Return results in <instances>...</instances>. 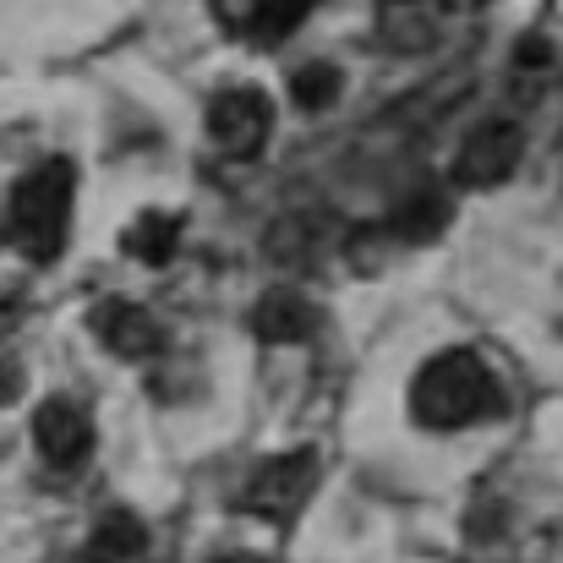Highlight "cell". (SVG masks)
Wrapping results in <instances>:
<instances>
[{
    "label": "cell",
    "instance_id": "obj_15",
    "mask_svg": "<svg viewBox=\"0 0 563 563\" xmlns=\"http://www.w3.org/2000/svg\"><path fill=\"white\" fill-rule=\"evenodd\" d=\"M16 394H22V362L0 345V405H11Z\"/></svg>",
    "mask_w": 563,
    "mask_h": 563
},
{
    "label": "cell",
    "instance_id": "obj_12",
    "mask_svg": "<svg viewBox=\"0 0 563 563\" xmlns=\"http://www.w3.org/2000/svg\"><path fill=\"white\" fill-rule=\"evenodd\" d=\"M121 246H126V257H137V263H148V268H165V263L176 257V246H181V219L165 213V208H148V213H137V224L121 235Z\"/></svg>",
    "mask_w": 563,
    "mask_h": 563
},
{
    "label": "cell",
    "instance_id": "obj_16",
    "mask_svg": "<svg viewBox=\"0 0 563 563\" xmlns=\"http://www.w3.org/2000/svg\"><path fill=\"white\" fill-rule=\"evenodd\" d=\"M219 563H268V559H263V553H246V548H241V553H224Z\"/></svg>",
    "mask_w": 563,
    "mask_h": 563
},
{
    "label": "cell",
    "instance_id": "obj_7",
    "mask_svg": "<svg viewBox=\"0 0 563 563\" xmlns=\"http://www.w3.org/2000/svg\"><path fill=\"white\" fill-rule=\"evenodd\" d=\"M93 334H99V345H104L110 356H121V362H148V356L165 345L159 323H154L137 301H104V307L93 312Z\"/></svg>",
    "mask_w": 563,
    "mask_h": 563
},
{
    "label": "cell",
    "instance_id": "obj_14",
    "mask_svg": "<svg viewBox=\"0 0 563 563\" xmlns=\"http://www.w3.org/2000/svg\"><path fill=\"white\" fill-rule=\"evenodd\" d=\"M93 548H99V553H110L115 563H126V559H137V553L148 548V531H143V520H137V515L110 509V515L99 520V531H93Z\"/></svg>",
    "mask_w": 563,
    "mask_h": 563
},
{
    "label": "cell",
    "instance_id": "obj_3",
    "mask_svg": "<svg viewBox=\"0 0 563 563\" xmlns=\"http://www.w3.org/2000/svg\"><path fill=\"white\" fill-rule=\"evenodd\" d=\"M312 482H318V454H307V449L274 454V460H263V465L246 476L241 509L257 515V520H268V526H290V520L301 515Z\"/></svg>",
    "mask_w": 563,
    "mask_h": 563
},
{
    "label": "cell",
    "instance_id": "obj_4",
    "mask_svg": "<svg viewBox=\"0 0 563 563\" xmlns=\"http://www.w3.org/2000/svg\"><path fill=\"white\" fill-rule=\"evenodd\" d=\"M268 132H274V104H268L263 88H224V93H213V104H208V143L224 159L263 154Z\"/></svg>",
    "mask_w": 563,
    "mask_h": 563
},
{
    "label": "cell",
    "instance_id": "obj_8",
    "mask_svg": "<svg viewBox=\"0 0 563 563\" xmlns=\"http://www.w3.org/2000/svg\"><path fill=\"white\" fill-rule=\"evenodd\" d=\"M33 443H38V454H44L49 465L71 471V465L88 460V449H93V427H88V416H82L77 405L49 399V405H38V416H33Z\"/></svg>",
    "mask_w": 563,
    "mask_h": 563
},
{
    "label": "cell",
    "instance_id": "obj_10",
    "mask_svg": "<svg viewBox=\"0 0 563 563\" xmlns=\"http://www.w3.org/2000/svg\"><path fill=\"white\" fill-rule=\"evenodd\" d=\"M252 334L268 340V345H301L318 334V307L290 296V290H268L252 312Z\"/></svg>",
    "mask_w": 563,
    "mask_h": 563
},
{
    "label": "cell",
    "instance_id": "obj_17",
    "mask_svg": "<svg viewBox=\"0 0 563 563\" xmlns=\"http://www.w3.org/2000/svg\"><path fill=\"white\" fill-rule=\"evenodd\" d=\"M71 563H115V559H110V553H99V548H88L82 559H71Z\"/></svg>",
    "mask_w": 563,
    "mask_h": 563
},
{
    "label": "cell",
    "instance_id": "obj_5",
    "mask_svg": "<svg viewBox=\"0 0 563 563\" xmlns=\"http://www.w3.org/2000/svg\"><path fill=\"white\" fill-rule=\"evenodd\" d=\"M520 154H526V132H520V121H482L465 143H460V154H454V181L460 187H504L515 170H520Z\"/></svg>",
    "mask_w": 563,
    "mask_h": 563
},
{
    "label": "cell",
    "instance_id": "obj_1",
    "mask_svg": "<svg viewBox=\"0 0 563 563\" xmlns=\"http://www.w3.org/2000/svg\"><path fill=\"white\" fill-rule=\"evenodd\" d=\"M498 405H504L498 377L476 351H443L410 383V416L421 427H432V432H454V427L487 421Z\"/></svg>",
    "mask_w": 563,
    "mask_h": 563
},
{
    "label": "cell",
    "instance_id": "obj_9",
    "mask_svg": "<svg viewBox=\"0 0 563 563\" xmlns=\"http://www.w3.org/2000/svg\"><path fill=\"white\" fill-rule=\"evenodd\" d=\"M318 0H213L219 22L241 38H257V44H279Z\"/></svg>",
    "mask_w": 563,
    "mask_h": 563
},
{
    "label": "cell",
    "instance_id": "obj_11",
    "mask_svg": "<svg viewBox=\"0 0 563 563\" xmlns=\"http://www.w3.org/2000/svg\"><path fill=\"white\" fill-rule=\"evenodd\" d=\"M449 219H454L449 197H443L438 187H421V191H410V197L394 208L388 235H394V241H405V246H427V241H438V235L449 230Z\"/></svg>",
    "mask_w": 563,
    "mask_h": 563
},
{
    "label": "cell",
    "instance_id": "obj_6",
    "mask_svg": "<svg viewBox=\"0 0 563 563\" xmlns=\"http://www.w3.org/2000/svg\"><path fill=\"white\" fill-rule=\"evenodd\" d=\"M377 44L394 55H427L449 27V0H377Z\"/></svg>",
    "mask_w": 563,
    "mask_h": 563
},
{
    "label": "cell",
    "instance_id": "obj_2",
    "mask_svg": "<svg viewBox=\"0 0 563 563\" xmlns=\"http://www.w3.org/2000/svg\"><path fill=\"white\" fill-rule=\"evenodd\" d=\"M71 165L66 159H44L33 165L16 187H11V241L33 257V263H55L60 246H66V230H71Z\"/></svg>",
    "mask_w": 563,
    "mask_h": 563
},
{
    "label": "cell",
    "instance_id": "obj_13",
    "mask_svg": "<svg viewBox=\"0 0 563 563\" xmlns=\"http://www.w3.org/2000/svg\"><path fill=\"white\" fill-rule=\"evenodd\" d=\"M340 66H329V60H307V66H296L290 71V99L307 110V115H323L334 99H340Z\"/></svg>",
    "mask_w": 563,
    "mask_h": 563
}]
</instances>
